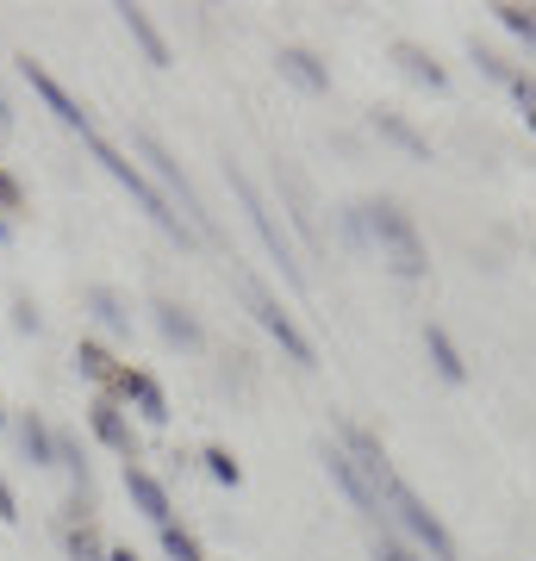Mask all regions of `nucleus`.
<instances>
[{"mask_svg": "<svg viewBox=\"0 0 536 561\" xmlns=\"http://www.w3.org/2000/svg\"><path fill=\"white\" fill-rule=\"evenodd\" d=\"M0 518H20V512H13V486L0 481Z\"/></svg>", "mask_w": 536, "mask_h": 561, "instance_id": "obj_25", "label": "nucleus"}, {"mask_svg": "<svg viewBox=\"0 0 536 561\" xmlns=\"http://www.w3.org/2000/svg\"><path fill=\"white\" fill-rule=\"evenodd\" d=\"M250 312L262 319V331H269V337H281V350H287L294 362H312V343L299 337L294 319H287V312H281L275 300H269V294H256V287H250Z\"/></svg>", "mask_w": 536, "mask_h": 561, "instance_id": "obj_4", "label": "nucleus"}, {"mask_svg": "<svg viewBox=\"0 0 536 561\" xmlns=\"http://www.w3.org/2000/svg\"><path fill=\"white\" fill-rule=\"evenodd\" d=\"M94 437L106 443V449H132V431H125V419H119L113 400H94Z\"/></svg>", "mask_w": 536, "mask_h": 561, "instance_id": "obj_11", "label": "nucleus"}, {"mask_svg": "<svg viewBox=\"0 0 536 561\" xmlns=\"http://www.w3.org/2000/svg\"><path fill=\"white\" fill-rule=\"evenodd\" d=\"M88 300H94V312H100V319H106V324H113V331H125V312H119V300H113L106 287H94Z\"/></svg>", "mask_w": 536, "mask_h": 561, "instance_id": "obj_20", "label": "nucleus"}, {"mask_svg": "<svg viewBox=\"0 0 536 561\" xmlns=\"http://www.w3.org/2000/svg\"><path fill=\"white\" fill-rule=\"evenodd\" d=\"M20 443H25V456H32V461H57V443H50V431H44V424H25Z\"/></svg>", "mask_w": 536, "mask_h": 561, "instance_id": "obj_17", "label": "nucleus"}, {"mask_svg": "<svg viewBox=\"0 0 536 561\" xmlns=\"http://www.w3.org/2000/svg\"><path fill=\"white\" fill-rule=\"evenodd\" d=\"M231 194H238V201H243V213H250V225H256V238L269 243V256L281 262V275H287V280H294V287H299V280H306V275H299V262H294V250H287V238H281V225L269 219V213H262V201H256V187H250V181H243L238 169H231Z\"/></svg>", "mask_w": 536, "mask_h": 561, "instance_id": "obj_3", "label": "nucleus"}, {"mask_svg": "<svg viewBox=\"0 0 536 561\" xmlns=\"http://www.w3.org/2000/svg\"><path fill=\"white\" fill-rule=\"evenodd\" d=\"M25 81H32V88H38V94H44V106H50V113H57V119H62V125H81V131H88V113H81V106H76V101H69V94H62L57 81L44 76L38 62H25Z\"/></svg>", "mask_w": 536, "mask_h": 561, "instance_id": "obj_7", "label": "nucleus"}, {"mask_svg": "<svg viewBox=\"0 0 536 561\" xmlns=\"http://www.w3.org/2000/svg\"><path fill=\"white\" fill-rule=\"evenodd\" d=\"M106 561H138V556H132V549H113V556H106Z\"/></svg>", "mask_w": 536, "mask_h": 561, "instance_id": "obj_27", "label": "nucleus"}, {"mask_svg": "<svg viewBox=\"0 0 536 561\" xmlns=\"http://www.w3.org/2000/svg\"><path fill=\"white\" fill-rule=\"evenodd\" d=\"M281 69H287L299 88H324V69H318L312 50H281Z\"/></svg>", "mask_w": 536, "mask_h": 561, "instance_id": "obj_13", "label": "nucleus"}, {"mask_svg": "<svg viewBox=\"0 0 536 561\" xmlns=\"http://www.w3.org/2000/svg\"><path fill=\"white\" fill-rule=\"evenodd\" d=\"M76 368L88 375V381H113V356H106L100 343H81V350H76Z\"/></svg>", "mask_w": 536, "mask_h": 561, "instance_id": "obj_15", "label": "nucleus"}, {"mask_svg": "<svg viewBox=\"0 0 536 561\" xmlns=\"http://www.w3.org/2000/svg\"><path fill=\"white\" fill-rule=\"evenodd\" d=\"M424 343H431V362H437L443 381H468V362L456 356V343H449V331H443V324H431V331H424Z\"/></svg>", "mask_w": 536, "mask_h": 561, "instance_id": "obj_9", "label": "nucleus"}, {"mask_svg": "<svg viewBox=\"0 0 536 561\" xmlns=\"http://www.w3.org/2000/svg\"><path fill=\"white\" fill-rule=\"evenodd\" d=\"M324 461H331V481H338L343 493L356 500V512H368V518H387V512H380V500H375V486H368V474H356V461L338 456V449H324Z\"/></svg>", "mask_w": 536, "mask_h": 561, "instance_id": "obj_6", "label": "nucleus"}, {"mask_svg": "<svg viewBox=\"0 0 536 561\" xmlns=\"http://www.w3.org/2000/svg\"><path fill=\"white\" fill-rule=\"evenodd\" d=\"M380 131H387V138L399 144V150H412V157H431V150H424V138H418V131H412L406 119H394V113H380Z\"/></svg>", "mask_w": 536, "mask_h": 561, "instance_id": "obj_16", "label": "nucleus"}, {"mask_svg": "<svg viewBox=\"0 0 536 561\" xmlns=\"http://www.w3.org/2000/svg\"><path fill=\"white\" fill-rule=\"evenodd\" d=\"M125 486H132V500L144 505V518L169 524V493H162V486L150 481V474H138V468H132V474H125Z\"/></svg>", "mask_w": 536, "mask_h": 561, "instance_id": "obj_10", "label": "nucleus"}, {"mask_svg": "<svg viewBox=\"0 0 536 561\" xmlns=\"http://www.w3.org/2000/svg\"><path fill=\"white\" fill-rule=\"evenodd\" d=\"M499 20L512 25L517 38H531V44H536V13H524V7H499Z\"/></svg>", "mask_w": 536, "mask_h": 561, "instance_id": "obj_21", "label": "nucleus"}, {"mask_svg": "<svg viewBox=\"0 0 536 561\" xmlns=\"http://www.w3.org/2000/svg\"><path fill=\"white\" fill-rule=\"evenodd\" d=\"M0 131H7V106H0Z\"/></svg>", "mask_w": 536, "mask_h": 561, "instance_id": "obj_28", "label": "nucleus"}, {"mask_svg": "<svg viewBox=\"0 0 536 561\" xmlns=\"http://www.w3.org/2000/svg\"><path fill=\"white\" fill-rule=\"evenodd\" d=\"M119 13H125V25H132V38H138V44H144V57H150V62H169V44H162V38H157V25L144 20L138 7H119Z\"/></svg>", "mask_w": 536, "mask_h": 561, "instance_id": "obj_12", "label": "nucleus"}, {"mask_svg": "<svg viewBox=\"0 0 536 561\" xmlns=\"http://www.w3.org/2000/svg\"><path fill=\"white\" fill-rule=\"evenodd\" d=\"M162 549H169V556H175V561H199V549H194V537H181L175 524H162Z\"/></svg>", "mask_w": 536, "mask_h": 561, "instance_id": "obj_19", "label": "nucleus"}, {"mask_svg": "<svg viewBox=\"0 0 536 561\" xmlns=\"http://www.w3.org/2000/svg\"><path fill=\"white\" fill-rule=\"evenodd\" d=\"M20 201V187H13V175H0V206H13Z\"/></svg>", "mask_w": 536, "mask_h": 561, "instance_id": "obj_26", "label": "nucleus"}, {"mask_svg": "<svg viewBox=\"0 0 536 561\" xmlns=\"http://www.w3.org/2000/svg\"><path fill=\"white\" fill-rule=\"evenodd\" d=\"M375 561H412V556H406L399 542H380V549H375Z\"/></svg>", "mask_w": 536, "mask_h": 561, "instance_id": "obj_24", "label": "nucleus"}, {"mask_svg": "<svg viewBox=\"0 0 536 561\" xmlns=\"http://www.w3.org/2000/svg\"><path fill=\"white\" fill-rule=\"evenodd\" d=\"M399 62H406V69H412L418 81H431V88H443V69H437V62H431V57H418L412 44H406V50H399Z\"/></svg>", "mask_w": 536, "mask_h": 561, "instance_id": "obj_18", "label": "nucleus"}, {"mask_svg": "<svg viewBox=\"0 0 536 561\" xmlns=\"http://www.w3.org/2000/svg\"><path fill=\"white\" fill-rule=\"evenodd\" d=\"M368 225H375V238L387 243V256H394V268L399 275H424V243H418V231H412V219L399 213V206H368Z\"/></svg>", "mask_w": 536, "mask_h": 561, "instance_id": "obj_2", "label": "nucleus"}, {"mask_svg": "<svg viewBox=\"0 0 536 561\" xmlns=\"http://www.w3.org/2000/svg\"><path fill=\"white\" fill-rule=\"evenodd\" d=\"M69 556L76 561H106L100 556V542H94V530H76V537H69Z\"/></svg>", "mask_w": 536, "mask_h": 561, "instance_id": "obj_23", "label": "nucleus"}, {"mask_svg": "<svg viewBox=\"0 0 536 561\" xmlns=\"http://www.w3.org/2000/svg\"><path fill=\"white\" fill-rule=\"evenodd\" d=\"M138 150H144V162H157V175H162V181H169V187L181 194V219H187V231H213V225H206V213H199V201H194V187L181 181V169H175V162L162 157V144H157V138H138Z\"/></svg>", "mask_w": 536, "mask_h": 561, "instance_id": "obj_5", "label": "nucleus"}, {"mask_svg": "<svg viewBox=\"0 0 536 561\" xmlns=\"http://www.w3.org/2000/svg\"><path fill=\"white\" fill-rule=\"evenodd\" d=\"M157 324H162V337H169V343H187V350L199 343V324H194V319H181L175 306H157Z\"/></svg>", "mask_w": 536, "mask_h": 561, "instance_id": "obj_14", "label": "nucleus"}, {"mask_svg": "<svg viewBox=\"0 0 536 561\" xmlns=\"http://www.w3.org/2000/svg\"><path fill=\"white\" fill-rule=\"evenodd\" d=\"M206 468H213V481H225V486H238V461L225 456V449H206Z\"/></svg>", "mask_w": 536, "mask_h": 561, "instance_id": "obj_22", "label": "nucleus"}, {"mask_svg": "<svg viewBox=\"0 0 536 561\" xmlns=\"http://www.w3.org/2000/svg\"><path fill=\"white\" fill-rule=\"evenodd\" d=\"M88 150H94V162H100V169H106V175H113V181H119V187H132V201H138L144 213H150V219H157L162 231H169V238H181V219H175V213H169V201H162L157 187H150V181H144L138 169H132V162H125L119 150H113V144L88 138Z\"/></svg>", "mask_w": 536, "mask_h": 561, "instance_id": "obj_1", "label": "nucleus"}, {"mask_svg": "<svg viewBox=\"0 0 536 561\" xmlns=\"http://www.w3.org/2000/svg\"><path fill=\"white\" fill-rule=\"evenodd\" d=\"M0 238H7V219H0Z\"/></svg>", "mask_w": 536, "mask_h": 561, "instance_id": "obj_29", "label": "nucleus"}, {"mask_svg": "<svg viewBox=\"0 0 536 561\" xmlns=\"http://www.w3.org/2000/svg\"><path fill=\"white\" fill-rule=\"evenodd\" d=\"M0 419H7V412H0Z\"/></svg>", "mask_w": 536, "mask_h": 561, "instance_id": "obj_30", "label": "nucleus"}, {"mask_svg": "<svg viewBox=\"0 0 536 561\" xmlns=\"http://www.w3.org/2000/svg\"><path fill=\"white\" fill-rule=\"evenodd\" d=\"M113 387H119L125 400H138V405H144V419H169V412H162V393H157V381H150V375H132V368H119V375H113Z\"/></svg>", "mask_w": 536, "mask_h": 561, "instance_id": "obj_8", "label": "nucleus"}]
</instances>
